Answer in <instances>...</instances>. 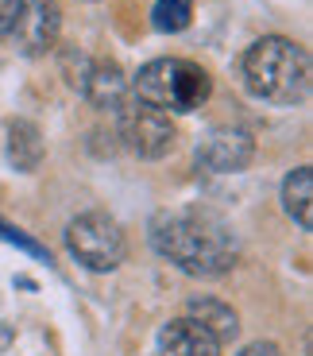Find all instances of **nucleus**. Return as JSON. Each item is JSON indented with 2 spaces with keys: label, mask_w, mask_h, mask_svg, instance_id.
I'll use <instances>...</instances> for the list:
<instances>
[{
  "label": "nucleus",
  "mask_w": 313,
  "mask_h": 356,
  "mask_svg": "<svg viewBox=\"0 0 313 356\" xmlns=\"http://www.w3.org/2000/svg\"><path fill=\"white\" fill-rule=\"evenodd\" d=\"M70 86L78 93H85L97 108H108V113H117L132 97V81L124 78V70L117 63H90V58H81V70L70 78Z\"/></svg>",
  "instance_id": "6e6552de"
},
{
  "label": "nucleus",
  "mask_w": 313,
  "mask_h": 356,
  "mask_svg": "<svg viewBox=\"0 0 313 356\" xmlns=\"http://www.w3.org/2000/svg\"><path fill=\"white\" fill-rule=\"evenodd\" d=\"M58 27H62V12L51 0H24L8 39L16 43L19 54H43L58 43Z\"/></svg>",
  "instance_id": "0eeeda50"
},
{
  "label": "nucleus",
  "mask_w": 313,
  "mask_h": 356,
  "mask_svg": "<svg viewBox=\"0 0 313 356\" xmlns=\"http://www.w3.org/2000/svg\"><path fill=\"white\" fill-rule=\"evenodd\" d=\"M240 356H282V353H278V345H271V341H255V345H248Z\"/></svg>",
  "instance_id": "dca6fc26"
},
{
  "label": "nucleus",
  "mask_w": 313,
  "mask_h": 356,
  "mask_svg": "<svg viewBox=\"0 0 313 356\" xmlns=\"http://www.w3.org/2000/svg\"><path fill=\"white\" fill-rule=\"evenodd\" d=\"M244 86L271 105H298L310 97V54L282 35H267L244 51Z\"/></svg>",
  "instance_id": "f03ea898"
},
{
  "label": "nucleus",
  "mask_w": 313,
  "mask_h": 356,
  "mask_svg": "<svg viewBox=\"0 0 313 356\" xmlns=\"http://www.w3.org/2000/svg\"><path fill=\"white\" fill-rule=\"evenodd\" d=\"M117 128H120V140L139 159H162V155L174 152V140H178V128H174L170 113H162V108L147 105L139 97H128L117 108Z\"/></svg>",
  "instance_id": "39448f33"
},
{
  "label": "nucleus",
  "mask_w": 313,
  "mask_h": 356,
  "mask_svg": "<svg viewBox=\"0 0 313 356\" xmlns=\"http://www.w3.org/2000/svg\"><path fill=\"white\" fill-rule=\"evenodd\" d=\"M209 74L189 58H155L132 78V97L162 113H194L209 97Z\"/></svg>",
  "instance_id": "7ed1b4c3"
},
{
  "label": "nucleus",
  "mask_w": 313,
  "mask_h": 356,
  "mask_svg": "<svg viewBox=\"0 0 313 356\" xmlns=\"http://www.w3.org/2000/svg\"><path fill=\"white\" fill-rule=\"evenodd\" d=\"M255 155V140H251L244 128H213L205 140L197 143V167L209 170V175H236L244 170Z\"/></svg>",
  "instance_id": "423d86ee"
},
{
  "label": "nucleus",
  "mask_w": 313,
  "mask_h": 356,
  "mask_svg": "<svg viewBox=\"0 0 313 356\" xmlns=\"http://www.w3.org/2000/svg\"><path fill=\"white\" fill-rule=\"evenodd\" d=\"M19 8H24V0H0V39L12 35V27L19 19Z\"/></svg>",
  "instance_id": "2eb2a0df"
},
{
  "label": "nucleus",
  "mask_w": 313,
  "mask_h": 356,
  "mask_svg": "<svg viewBox=\"0 0 313 356\" xmlns=\"http://www.w3.org/2000/svg\"><path fill=\"white\" fill-rule=\"evenodd\" d=\"M282 209L294 217L298 229L305 232L313 229V170L310 167H298L287 175V182H282Z\"/></svg>",
  "instance_id": "9d476101"
},
{
  "label": "nucleus",
  "mask_w": 313,
  "mask_h": 356,
  "mask_svg": "<svg viewBox=\"0 0 313 356\" xmlns=\"http://www.w3.org/2000/svg\"><path fill=\"white\" fill-rule=\"evenodd\" d=\"M43 155H46V147H43L39 128L31 124V120H16V124L8 128V159H12V167L24 170V175H31V170H39Z\"/></svg>",
  "instance_id": "9b49d317"
},
{
  "label": "nucleus",
  "mask_w": 313,
  "mask_h": 356,
  "mask_svg": "<svg viewBox=\"0 0 313 356\" xmlns=\"http://www.w3.org/2000/svg\"><path fill=\"white\" fill-rule=\"evenodd\" d=\"M0 241H8V244H16L19 252H27V256H35V259H46L51 264V256H46V248L39 241H31V236H24L19 229H12V225H4L0 221Z\"/></svg>",
  "instance_id": "4468645a"
},
{
  "label": "nucleus",
  "mask_w": 313,
  "mask_h": 356,
  "mask_svg": "<svg viewBox=\"0 0 313 356\" xmlns=\"http://www.w3.org/2000/svg\"><path fill=\"white\" fill-rule=\"evenodd\" d=\"M159 356H221V341L194 318H174L159 330Z\"/></svg>",
  "instance_id": "1a4fd4ad"
},
{
  "label": "nucleus",
  "mask_w": 313,
  "mask_h": 356,
  "mask_svg": "<svg viewBox=\"0 0 313 356\" xmlns=\"http://www.w3.org/2000/svg\"><path fill=\"white\" fill-rule=\"evenodd\" d=\"M66 248L90 271H117L128 256L124 232L105 213H81L66 225Z\"/></svg>",
  "instance_id": "20e7f679"
},
{
  "label": "nucleus",
  "mask_w": 313,
  "mask_h": 356,
  "mask_svg": "<svg viewBox=\"0 0 313 356\" xmlns=\"http://www.w3.org/2000/svg\"><path fill=\"white\" fill-rule=\"evenodd\" d=\"M194 19V0H155L151 24L159 31H186Z\"/></svg>",
  "instance_id": "ddd939ff"
},
{
  "label": "nucleus",
  "mask_w": 313,
  "mask_h": 356,
  "mask_svg": "<svg viewBox=\"0 0 313 356\" xmlns=\"http://www.w3.org/2000/svg\"><path fill=\"white\" fill-rule=\"evenodd\" d=\"M186 310H189L186 318H194L197 325H205L221 345L240 333V318H236V310H232V306H224L221 298H194Z\"/></svg>",
  "instance_id": "f8f14e48"
},
{
  "label": "nucleus",
  "mask_w": 313,
  "mask_h": 356,
  "mask_svg": "<svg viewBox=\"0 0 313 356\" xmlns=\"http://www.w3.org/2000/svg\"><path fill=\"white\" fill-rule=\"evenodd\" d=\"M151 248L194 279H221L240 259L236 232L221 217L197 213V209H174V213L167 209V213H155Z\"/></svg>",
  "instance_id": "f257e3e1"
}]
</instances>
